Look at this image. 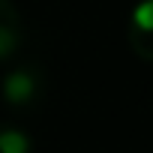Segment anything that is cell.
Instances as JSON below:
<instances>
[{
  "instance_id": "obj_1",
  "label": "cell",
  "mask_w": 153,
  "mask_h": 153,
  "mask_svg": "<svg viewBox=\"0 0 153 153\" xmlns=\"http://www.w3.org/2000/svg\"><path fill=\"white\" fill-rule=\"evenodd\" d=\"M3 99L6 105L18 108V111H27V108H36L42 102V93H45V75L39 66L33 63H24V66H15L3 75Z\"/></svg>"
},
{
  "instance_id": "obj_2",
  "label": "cell",
  "mask_w": 153,
  "mask_h": 153,
  "mask_svg": "<svg viewBox=\"0 0 153 153\" xmlns=\"http://www.w3.org/2000/svg\"><path fill=\"white\" fill-rule=\"evenodd\" d=\"M150 12H153V3L150 0H141V3L132 9L129 15V24H126V39H129V48L138 54V60H153V21H150Z\"/></svg>"
},
{
  "instance_id": "obj_3",
  "label": "cell",
  "mask_w": 153,
  "mask_h": 153,
  "mask_svg": "<svg viewBox=\"0 0 153 153\" xmlns=\"http://www.w3.org/2000/svg\"><path fill=\"white\" fill-rule=\"evenodd\" d=\"M21 39H24L21 12L15 9L12 0H0V63L18 54Z\"/></svg>"
},
{
  "instance_id": "obj_4",
  "label": "cell",
  "mask_w": 153,
  "mask_h": 153,
  "mask_svg": "<svg viewBox=\"0 0 153 153\" xmlns=\"http://www.w3.org/2000/svg\"><path fill=\"white\" fill-rule=\"evenodd\" d=\"M33 141L18 126H0V153H30Z\"/></svg>"
}]
</instances>
